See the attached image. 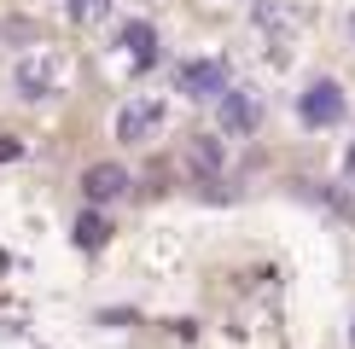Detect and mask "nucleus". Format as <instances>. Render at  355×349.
Masks as SVG:
<instances>
[{
  "label": "nucleus",
  "mask_w": 355,
  "mask_h": 349,
  "mask_svg": "<svg viewBox=\"0 0 355 349\" xmlns=\"http://www.w3.org/2000/svg\"><path fill=\"white\" fill-rule=\"evenodd\" d=\"M344 116H349V99L332 76H315L297 93V123L303 128H344Z\"/></svg>",
  "instance_id": "2"
},
{
  "label": "nucleus",
  "mask_w": 355,
  "mask_h": 349,
  "mask_svg": "<svg viewBox=\"0 0 355 349\" xmlns=\"http://www.w3.org/2000/svg\"><path fill=\"white\" fill-rule=\"evenodd\" d=\"M257 24L268 29V35L286 41V35H291V12H286V0H262V6H257Z\"/></svg>",
  "instance_id": "9"
},
{
  "label": "nucleus",
  "mask_w": 355,
  "mask_h": 349,
  "mask_svg": "<svg viewBox=\"0 0 355 349\" xmlns=\"http://www.w3.org/2000/svg\"><path fill=\"white\" fill-rule=\"evenodd\" d=\"M192 169H198V174H216V169H221V145H216V140H192Z\"/></svg>",
  "instance_id": "10"
},
{
  "label": "nucleus",
  "mask_w": 355,
  "mask_h": 349,
  "mask_svg": "<svg viewBox=\"0 0 355 349\" xmlns=\"http://www.w3.org/2000/svg\"><path fill=\"white\" fill-rule=\"evenodd\" d=\"M58 82H64V64H58L53 53H29V58H18V64H12V87H18V99H29V105L53 99Z\"/></svg>",
  "instance_id": "4"
},
{
  "label": "nucleus",
  "mask_w": 355,
  "mask_h": 349,
  "mask_svg": "<svg viewBox=\"0 0 355 349\" xmlns=\"http://www.w3.org/2000/svg\"><path fill=\"white\" fill-rule=\"evenodd\" d=\"M344 35H349V47H355V12H349V18H344Z\"/></svg>",
  "instance_id": "14"
},
{
  "label": "nucleus",
  "mask_w": 355,
  "mask_h": 349,
  "mask_svg": "<svg viewBox=\"0 0 355 349\" xmlns=\"http://www.w3.org/2000/svg\"><path fill=\"white\" fill-rule=\"evenodd\" d=\"M105 239H111L105 215H99V210H82V215H76V244H82V251H99Z\"/></svg>",
  "instance_id": "8"
},
{
  "label": "nucleus",
  "mask_w": 355,
  "mask_h": 349,
  "mask_svg": "<svg viewBox=\"0 0 355 349\" xmlns=\"http://www.w3.org/2000/svg\"><path fill=\"white\" fill-rule=\"evenodd\" d=\"M105 12H111V0H70V18L76 24H99Z\"/></svg>",
  "instance_id": "11"
},
{
  "label": "nucleus",
  "mask_w": 355,
  "mask_h": 349,
  "mask_svg": "<svg viewBox=\"0 0 355 349\" xmlns=\"http://www.w3.org/2000/svg\"><path fill=\"white\" fill-rule=\"evenodd\" d=\"M164 123H169L164 99H128V105L116 111V140L123 145H146V140L164 134Z\"/></svg>",
  "instance_id": "5"
},
{
  "label": "nucleus",
  "mask_w": 355,
  "mask_h": 349,
  "mask_svg": "<svg viewBox=\"0 0 355 349\" xmlns=\"http://www.w3.org/2000/svg\"><path fill=\"white\" fill-rule=\"evenodd\" d=\"M116 47L128 53V64H135V70H152L157 64V24L152 18H128L123 35H116Z\"/></svg>",
  "instance_id": "7"
},
{
  "label": "nucleus",
  "mask_w": 355,
  "mask_h": 349,
  "mask_svg": "<svg viewBox=\"0 0 355 349\" xmlns=\"http://www.w3.org/2000/svg\"><path fill=\"white\" fill-rule=\"evenodd\" d=\"M344 181L355 186V145H349V152H344Z\"/></svg>",
  "instance_id": "13"
},
{
  "label": "nucleus",
  "mask_w": 355,
  "mask_h": 349,
  "mask_svg": "<svg viewBox=\"0 0 355 349\" xmlns=\"http://www.w3.org/2000/svg\"><path fill=\"white\" fill-rule=\"evenodd\" d=\"M128 186H135V181H128L123 163H87V169H82V198L94 204V210H99V204L128 198Z\"/></svg>",
  "instance_id": "6"
},
{
  "label": "nucleus",
  "mask_w": 355,
  "mask_h": 349,
  "mask_svg": "<svg viewBox=\"0 0 355 349\" xmlns=\"http://www.w3.org/2000/svg\"><path fill=\"white\" fill-rule=\"evenodd\" d=\"M18 152H24L18 140H6V134H0V163H6V157H18Z\"/></svg>",
  "instance_id": "12"
},
{
  "label": "nucleus",
  "mask_w": 355,
  "mask_h": 349,
  "mask_svg": "<svg viewBox=\"0 0 355 349\" xmlns=\"http://www.w3.org/2000/svg\"><path fill=\"white\" fill-rule=\"evenodd\" d=\"M349 349H355V314H349Z\"/></svg>",
  "instance_id": "15"
},
{
  "label": "nucleus",
  "mask_w": 355,
  "mask_h": 349,
  "mask_svg": "<svg viewBox=\"0 0 355 349\" xmlns=\"http://www.w3.org/2000/svg\"><path fill=\"white\" fill-rule=\"evenodd\" d=\"M227 82H233V64L227 58H187L181 70H175V93L192 99V105H216L221 93H227Z\"/></svg>",
  "instance_id": "1"
},
{
  "label": "nucleus",
  "mask_w": 355,
  "mask_h": 349,
  "mask_svg": "<svg viewBox=\"0 0 355 349\" xmlns=\"http://www.w3.org/2000/svg\"><path fill=\"white\" fill-rule=\"evenodd\" d=\"M257 123H262V93L245 82H227V93L216 99V128L227 140H245V134H257Z\"/></svg>",
  "instance_id": "3"
}]
</instances>
